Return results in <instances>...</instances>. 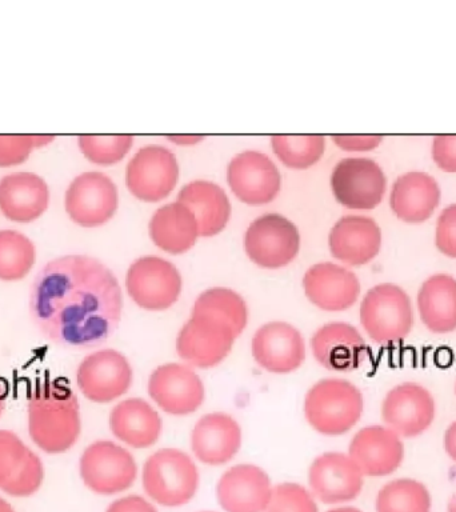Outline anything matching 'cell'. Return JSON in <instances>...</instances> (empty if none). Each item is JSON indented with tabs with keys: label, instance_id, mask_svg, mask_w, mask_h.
<instances>
[{
	"label": "cell",
	"instance_id": "obj_1",
	"mask_svg": "<svg viewBox=\"0 0 456 512\" xmlns=\"http://www.w3.org/2000/svg\"><path fill=\"white\" fill-rule=\"evenodd\" d=\"M122 310L118 279L90 256L51 260L32 283V322L44 338L60 347L100 346L118 328Z\"/></svg>",
	"mask_w": 456,
	"mask_h": 512
},
{
	"label": "cell",
	"instance_id": "obj_2",
	"mask_svg": "<svg viewBox=\"0 0 456 512\" xmlns=\"http://www.w3.org/2000/svg\"><path fill=\"white\" fill-rule=\"evenodd\" d=\"M28 434L46 454H63L78 442L82 431L78 396L64 378L46 374L27 396Z\"/></svg>",
	"mask_w": 456,
	"mask_h": 512
},
{
	"label": "cell",
	"instance_id": "obj_3",
	"mask_svg": "<svg viewBox=\"0 0 456 512\" xmlns=\"http://www.w3.org/2000/svg\"><path fill=\"white\" fill-rule=\"evenodd\" d=\"M363 395L344 379H323L311 387L304 400V414L314 430L327 436L346 434L363 414Z\"/></svg>",
	"mask_w": 456,
	"mask_h": 512
},
{
	"label": "cell",
	"instance_id": "obj_4",
	"mask_svg": "<svg viewBox=\"0 0 456 512\" xmlns=\"http://www.w3.org/2000/svg\"><path fill=\"white\" fill-rule=\"evenodd\" d=\"M414 320L410 296L396 284L372 287L360 304V323L378 344L402 342L410 335Z\"/></svg>",
	"mask_w": 456,
	"mask_h": 512
},
{
	"label": "cell",
	"instance_id": "obj_5",
	"mask_svg": "<svg viewBox=\"0 0 456 512\" xmlns=\"http://www.w3.org/2000/svg\"><path fill=\"white\" fill-rule=\"evenodd\" d=\"M144 491L164 507H179L194 498L199 487V471L183 451L163 448L144 463Z\"/></svg>",
	"mask_w": 456,
	"mask_h": 512
},
{
	"label": "cell",
	"instance_id": "obj_6",
	"mask_svg": "<svg viewBox=\"0 0 456 512\" xmlns=\"http://www.w3.org/2000/svg\"><path fill=\"white\" fill-rule=\"evenodd\" d=\"M238 331L212 312L192 308L190 320L176 338V352L184 362L198 368L218 366L234 346Z\"/></svg>",
	"mask_w": 456,
	"mask_h": 512
},
{
	"label": "cell",
	"instance_id": "obj_7",
	"mask_svg": "<svg viewBox=\"0 0 456 512\" xmlns=\"http://www.w3.org/2000/svg\"><path fill=\"white\" fill-rule=\"evenodd\" d=\"M80 478L95 494L115 495L134 484L138 467L126 448L110 440L88 446L79 462Z\"/></svg>",
	"mask_w": 456,
	"mask_h": 512
},
{
	"label": "cell",
	"instance_id": "obj_8",
	"mask_svg": "<svg viewBox=\"0 0 456 512\" xmlns=\"http://www.w3.org/2000/svg\"><path fill=\"white\" fill-rule=\"evenodd\" d=\"M299 247L298 228L278 214L260 216L250 224L244 236L248 258L268 270L286 267L298 255Z\"/></svg>",
	"mask_w": 456,
	"mask_h": 512
},
{
	"label": "cell",
	"instance_id": "obj_9",
	"mask_svg": "<svg viewBox=\"0 0 456 512\" xmlns=\"http://www.w3.org/2000/svg\"><path fill=\"white\" fill-rule=\"evenodd\" d=\"M128 295L139 307L163 311L174 306L182 291V278L174 264L158 256H143L128 268Z\"/></svg>",
	"mask_w": 456,
	"mask_h": 512
},
{
	"label": "cell",
	"instance_id": "obj_10",
	"mask_svg": "<svg viewBox=\"0 0 456 512\" xmlns=\"http://www.w3.org/2000/svg\"><path fill=\"white\" fill-rule=\"evenodd\" d=\"M336 200L351 210H372L382 202L387 179L382 167L372 159L340 160L331 175Z\"/></svg>",
	"mask_w": 456,
	"mask_h": 512
},
{
	"label": "cell",
	"instance_id": "obj_11",
	"mask_svg": "<svg viewBox=\"0 0 456 512\" xmlns=\"http://www.w3.org/2000/svg\"><path fill=\"white\" fill-rule=\"evenodd\" d=\"M434 396L418 383L398 384L387 392L382 403V420L400 438L412 439L422 435L434 423Z\"/></svg>",
	"mask_w": 456,
	"mask_h": 512
},
{
	"label": "cell",
	"instance_id": "obj_12",
	"mask_svg": "<svg viewBox=\"0 0 456 512\" xmlns=\"http://www.w3.org/2000/svg\"><path fill=\"white\" fill-rule=\"evenodd\" d=\"M80 392L95 403H110L130 390L132 368L119 351L100 350L86 356L76 371Z\"/></svg>",
	"mask_w": 456,
	"mask_h": 512
},
{
	"label": "cell",
	"instance_id": "obj_13",
	"mask_svg": "<svg viewBox=\"0 0 456 512\" xmlns=\"http://www.w3.org/2000/svg\"><path fill=\"white\" fill-rule=\"evenodd\" d=\"M179 168L175 155L162 146L140 148L128 163V190L144 202H159L170 195L178 182Z\"/></svg>",
	"mask_w": 456,
	"mask_h": 512
},
{
	"label": "cell",
	"instance_id": "obj_14",
	"mask_svg": "<svg viewBox=\"0 0 456 512\" xmlns=\"http://www.w3.org/2000/svg\"><path fill=\"white\" fill-rule=\"evenodd\" d=\"M118 208V190L102 172H84L66 192V211L75 223L96 227L108 222Z\"/></svg>",
	"mask_w": 456,
	"mask_h": 512
},
{
	"label": "cell",
	"instance_id": "obj_15",
	"mask_svg": "<svg viewBox=\"0 0 456 512\" xmlns=\"http://www.w3.org/2000/svg\"><path fill=\"white\" fill-rule=\"evenodd\" d=\"M148 394L167 414L184 416L202 406L204 386L192 368L168 363L152 372L148 380Z\"/></svg>",
	"mask_w": 456,
	"mask_h": 512
},
{
	"label": "cell",
	"instance_id": "obj_16",
	"mask_svg": "<svg viewBox=\"0 0 456 512\" xmlns=\"http://www.w3.org/2000/svg\"><path fill=\"white\" fill-rule=\"evenodd\" d=\"M227 179L232 192L252 206L270 203L282 186V178L274 162L258 151H244L236 155L228 166Z\"/></svg>",
	"mask_w": 456,
	"mask_h": 512
},
{
	"label": "cell",
	"instance_id": "obj_17",
	"mask_svg": "<svg viewBox=\"0 0 456 512\" xmlns=\"http://www.w3.org/2000/svg\"><path fill=\"white\" fill-rule=\"evenodd\" d=\"M363 476L350 456L326 452L311 464L308 482L320 502L339 504L358 498L363 490Z\"/></svg>",
	"mask_w": 456,
	"mask_h": 512
},
{
	"label": "cell",
	"instance_id": "obj_18",
	"mask_svg": "<svg viewBox=\"0 0 456 512\" xmlns=\"http://www.w3.org/2000/svg\"><path fill=\"white\" fill-rule=\"evenodd\" d=\"M42 460L15 432L0 430V490L27 498L42 487Z\"/></svg>",
	"mask_w": 456,
	"mask_h": 512
},
{
	"label": "cell",
	"instance_id": "obj_19",
	"mask_svg": "<svg viewBox=\"0 0 456 512\" xmlns=\"http://www.w3.org/2000/svg\"><path fill=\"white\" fill-rule=\"evenodd\" d=\"M252 356L256 363L272 374H290L306 359L302 334L286 322L264 324L252 338Z\"/></svg>",
	"mask_w": 456,
	"mask_h": 512
},
{
	"label": "cell",
	"instance_id": "obj_20",
	"mask_svg": "<svg viewBox=\"0 0 456 512\" xmlns=\"http://www.w3.org/2000/svg\"><path fill=\"white\" fill-rule=\"evenodd\" d=\"M348 456L363 475L380 478L394 474L404 460L402 438L383 426H368L356 432Z\"/></svg>",
	"mask_w": 456,
	"mask_h": 512
},
{
	"label": "cell",
	"instance_id": "obj_21",
	"mask_svg": "<svg viewBox=\"0 0 456 512\" xmlns=\"http://www.w3.org/2000/svg\"><path fill=\"white\" fill-rule=\"evenodd\" d=\"M316 362L335 372H350L362 366L368 356L366 340L351 324L328 323L320 327L311 339Z\"/></svg>",
	"mask_w": 456,
	"mask_h": 512
},
{
	"label": "cell",
	"instance_id": "obj_22",
	"mask_svg": "<svg viewBox=\"0 0 456 512\" xmlns=\"http://www.w3.org/2000/svg\"><path fill=\"white\" fill-rule=\"evenodd\" d=\"M303 287L314 306L331 312L348 310L360 295L358 276L334 263H319L308 268Z\"/></svg>",
	"mask_w": 456,
	"mask_h": 512
},
{
	"label": "cell",
	"instance_id": "obj_23",
	"mask_svg": "<svg viewBox=\"0 0 456 512\" xmlns=\"http://www.w3.org/2000/svg\"><path fill=\"white\" fill-rule=\"evenodd\" d=\"M216 496L226 512H264L272 496L271 480L262 468L239 464L224 472Z\"/></svg>",
	"mask_w": 456,
	"mask_h": 512
},
{
	"label": "cell",
	"instance_id": "obj_24",
	"mask_svg": "<svg viewBox=\"0 0 456 512\" xmlns=\"http://www.w3.org/2000/svg\"><path fill=\"white\" fill-rule=\"evenodd\" d=\"M328 244L331 254L340 262L352 267L364 266L379 254L382 230L367 216H344L332 227Z\"/></svg>",
	"mask_w": 456,
	"mask_h": 512
},
{
	"label": "cell",
	"instance_id": "obj_25",
	"mask_svg": "<svg viewBox=\"0 0 456 512\" xmlns=\"http://www.w3.org/2000/svg\"><path fill=\"white\" fill-rule=\"evenodd\" d=\"M242 444V430L232 416L214 412L195 424L191 447L196 459L208 466L230 462Z\"/></svg>",
	"mask_w": 456,
	"mask_h": 512
},
{
	"label": "cell",
	"instance_id": "obj_26",
	"mask_svg": "<svg viewBox=\"0 0 456 512\" xmlns=\"http://www.w3.org/2000/svg\"><path fill=\"white\" fill-rule=\"evenodd\" d=\"M50 192L32 172H15L0 180V211L12 222L30 223L47 210Z\"/></svg>",
	"mask_w": 456,
	"mask_h": 512
},
{
	"label": "cell",
	"instance_id": "obj_27",
	"mask_svg": "<svg viewBox=\"0 0 456 512\" xmlns=\"http://www.w3.org/2000/svg\"><path fill=\"white\" fill-rule=\"evenodd\" d=\"M440 202L438 182L422 171L400 175L392 187L391 210L406 223H423L434 214Z\"/></svg>",
	"mask_w": 456,
	"mask_h": 512
},
{
	"label": "cell",
	"instance_id": "obj_28",
	"mask_svg": "<svg viewBox=\"0 0 456 512\" xmlns=\"http://www.w3.org/2000/svg\"><path fill=\"white\" fill-rule=\"evenodd\" d=\"M110 428L115 438L132 448H148L162 434V419L146 400H123L112 408Z\"/></svg>",
	"mask_w": 456,
	"mask_h": 512
},
{
	"label": "cell",
	"instance_id": "obj_29",
	"mask_svg": "<svg viewBox=\"0 0 456 512\" xmlns=\"http://www.w3.org/2000/svg\"><path fill=\"white\" fill-rule=\"evenodd\" d=\"M178 203L194 215L199 236L219 234L230 219L231 206L226 192L206 180H195L184 186L179 192Z\"/></svg>",
	"mask_w": 456,
	"mask_h": 512
},
{
	"label": "cell",
	"instance_id": "obj_30",
	"mask_svg": "<svg viewBox=\"0 0 456 512\" xmlns=\"http://www.w3.org/2000/svg\"><path fill=\"white\" fill-rule=\"evenodd\" d=\"M420 320L436 335L456 330V279L447 274L430 276L418 292Z\"/></svg>",
	"mask_w": 456,
	"mask_h": 512
},
{
	"label": "cell",
	"instance_id": "obj_31",
	"mask_svg": "<svg viewBox=\"0 0 456 512\" xmlns=\"http://www.w3.org/2000/svg\"><path fill=\"white\" fill-rule=\"evenodd\" d=\"M152 242L168 254H183L199 236L198 223L188 208L178 202L160 207L150 222Z\"/></svg>",
	"mask_w": 456,
	"mask_h": 512
},
{
	"label": "cell",
	"instance_id": "obj_32",
	"mask_svg": "<svg viewBox=\"0 0 456 512\" xmlns=\"http://www.w3.org/2000/svg\"><path fill=\"white\" fill-rule=\"evenodd\" d=\"M428 488L415 479H395L384 484L376 496V512H430Z\"/></svg>",
	"mask_w": 456,
	"mask_h": 512
},
{
	"label": "cell",
	"instance_id": "obj_33",
	"mask_svg": "<svg viewBox=\"0 0 456 512\" xmlns=\"http://www.w3.org/2000/svg\"><path fill=\"white\" fill-rule=\"evenodd\" d=\"M36 259L34 244L18 231H0V280L26 278Z\"/></svg>",
	"mask_w": 456,
	"mask_h": 512
},
{
	"label": "cell",
	"instance_id": "obj_34",
	"mask_svg": "<svg viewBox=\"0 0 456 512\" xmlns=\"http://www.w3.org/2000/svg\"><path fill=\"white\" fill-rule=\"evenodd\" d=\"M271 144L276 156L286 166L307 168L322 158L326 140L320 135H276L272 136Z\"/></svg>",
	"mask_w": 456,
	"mask_h": 512
},
{
	"label": "cell",
	"instance_id": "obj_35",
	"mask_svg": "<svg viewBox=\"0 0 456 512\" xmlns=\"http://www.w3.org/2000/svg\"><path fill=\"white\" fill-rule=\"evenodd\" d=\"M194 308L222 316L242 335L248 322V308L242 296L230 288H211L196 299Z\"/></svg>",
	"mask_w": 456,
	"mask_h": 512
},
{
	"label": "cell",
	"instance_id": "obj_36",
	"mask_svg": "<svg viewBox=\"0 0 456 512\" xmlns=\"http://www.w3.org/2000/svg\"><path fill=\"white\" fill-rule=\"evenodd\" d=\"M134 143L131 135L116 136H79V147L84 156L92 163L108 164L118 163L126 156Z\"/></svg>",
	"mask_w": 456,
	"mask_h": 512
},
{
	"label": "cell",
	"instance_id": "obj_37",
	"mask_svg": "<svg viewBox=\"0 0 456 512\" xmlns=\"http://www.w3.org/2000/svg\"><path fill=\"white\" fill-rule=\"evenodd\" d=\"M264 512H318L314 498L296 483H282L272 488L270 503Z\"/></svg>",
	"mask_w": 456,
	"mask_h": 512
},
{
	"label": "cell",
	"instance_id": "obj_38",
	"mask_svg": "<svg viewBox=\"0 0 456 512\" xmlns=\"http://www.w3.org/2000/svg\"><path fill=\"white\" fill-rule=\"evenodd\" d=\"M54 139L51 135H0V167L23 163L34 148L46 146Z\"/></svg>",
	"mask_w": 456,
	"mask_h": 512
},
{
	"label": "cell",
	"instance_id": "obj_39",
	"mask_svg": "<svg viewBox=\"0 0 456 512\" xmlns=\"http://www.w3.org/2000/svg\"><path fill=\"white\" fill-rule=\"evenodd\" d=\"M436 248L448 258L456 259V203L444 208L436 224Z\"/></svg>",
	"mask_w": 456,
	"mask_h": 512
},
{
	"label": "cell",
	"instance_id": "obj_40",
	"mask_svg": "<svg viewBox=\"0 0 456 512\" xmlns=\"http://www.w3.org/2000/svg\"><path fill=\"white\" fill-rule=\"evenodd\" d=\"M432 158L446 172H456V135L436 136L432 143Z\"/></svg>",
	"mask_w": 456,
	"mask_h": 512
},
{
	"label": "cell",
	"instance_id": "obj_41",
	"mask_svg": "<svg viewBox=\"0 0 456 512\" xmlns=\"http://www.w3.org/2000/svg\"><path fill=\"white\" fill-rule=\"evenodd\" d=\"M332 140L344 151H370L382 143L380 135H334Z\"/></svg>",
	"mask_w": 456,
	"mask_h": 512
},
{
	"label": "cell",
	"instance_id": "obj_42",
	"mask_svg": "<svg viewBox=\"0 0 456 512\" xmlns=\"http://www.w3.org/2000/svg\"><path fill=\"white\" fill-rule=\"evenodd\" d=\"M107 512H158L146 499L140 496L131 495L126 498L115 500L107 508Z\"/></svg>",
	"mask_w": 456,
	"mask_h": 512
},
{
	"label": "cell",
	"instance_id": "obj_43",
	"mask_svg": "<svg viewBox=\"0 0 456 512\" xmlns=\"http://www.w3.org/2000/svg\"><path fill=\"white\" fill-rule=\"evenodd\" d=\"M444 450L456 462V420L447 428L446 434H444Z\"/></svg>",
	"mask_w": 456,
	"mask_h": 512
},
{
	"label": "cell",
	"instance_id": "obj_44",
	"mask_svg": "<svg viewBox=\"0 0 456 512\" xmlns=\"http://www.w3.org/2000/svg\"><path fill=\"white\" fill-rule=\"evenodd\" d=\"M7 398H8L7 380L0 378V416H2L4 408H6Z\"/></svg>",
	"mask_w": 456,
	"mask_h": 512
},
{
	"label": "cell",
	"instance_id": "obj_45",
	"mask_svg": "<svg viewBox=\"0 0 456 512\" xmlns=\"http://www.w3.org/2000/svg\"><path fill=\"white\" fill-rule=\"evenodd\" d=\"M0 512H15L14 508L11 507V504L0 498Z\"/></svg>",
	"mask_w": 456,
	"mask_h": 512
},
{
	"label": "cell",
	"instance_id": "obj_46",
	"mask_svg": "<svg viewBox=\"0 0 456 512\" xmlns=\"http://www.w3.org/2000/svg\"><path fill=\"white\" fill-rule=\"evenodd\" d=\"M328 512H363V511H360L359 508H355V507H339V508H334V510H330Z\"/></svg>",
	"mask_w": 456,
	"mask_h": 512
},
{
	"label": "cell",
	"instance_id": "obj_47",
	"mask_svg": "<svg viewBox=\"0 0 456 512\" xmlns=\"http://www.w3.org/2000/svg\"><path fill=\"white\" fill-rule=\"evenodd\" d=\"M447 512H456V492L448 502Z\"/></svg>",
	"mask_w": 456,
	"mask_h": 512
},
{
	"label": "cell",
	"instance_id": "obj_48",
	"mask_svg": "<svg viewBox=\"0 0 456 512\" xmlns=\"http://www.w3.org/2000/svg\"><path fill=\"white\" fill-rule=\"evenodd\" d=\"M455 392H456V386H455Z\"/></svg>",
	"mask_w": 456,
	"mask_h": 512
}]
</instances>
